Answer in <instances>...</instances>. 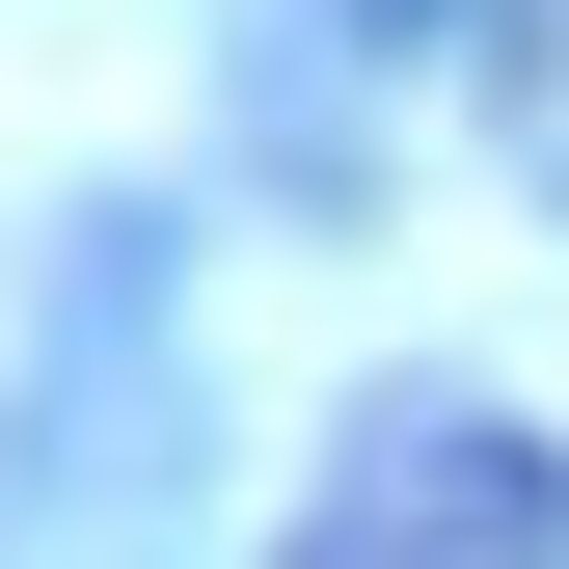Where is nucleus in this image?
Wrapping results in <instances>:
<instances>
[{"instance_id": "1", "label": "nucleus", "mask_w": 569, "mask_h": 569, "mask_svg": "<svg viewBox=\"0 0 569 569\" xmlns=\"http://www.w3.org/2000/svg\"><path fill=\"white\" fill-rule=\"evenodd\" d=\"M271 569H569V461L516 435V407H461V380H407L380 435L326 461V516L271 542Z\"/></svg>"}]
</instances>
